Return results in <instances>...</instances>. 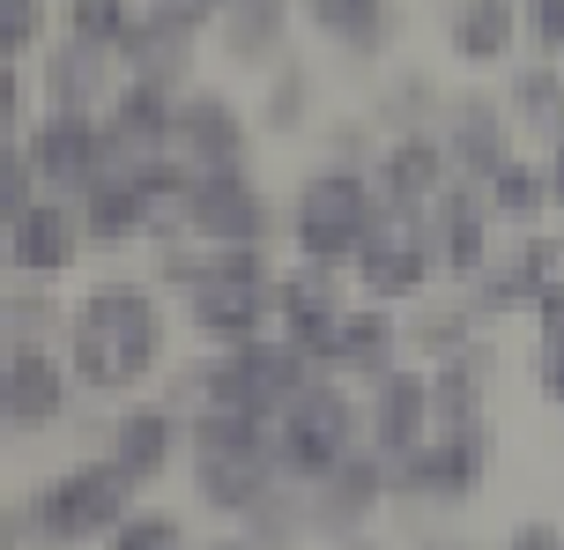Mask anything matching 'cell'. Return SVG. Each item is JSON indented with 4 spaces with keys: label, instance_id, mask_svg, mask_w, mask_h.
<instances>
[{
    "label": "cell",
    "instance_id": "obj_12",
    "mask_svg": "<svg viewBox=\"0 0 564 550\" xmlns=\"http://www.w3.org/2000/svg\"><path fill=\"white\" fill-rule=\"evenodd\" d=\"M394 186L401 194H423V186H431V149H401L394 157Z\"/></svg>",
    "mask_w": 564,
    "mask_h": 550
},
{
    "label": "cell",
    "instance_id": "obj_14",
    "mask_svg": "<svg viewBox=\"0 0 564 550\" xmlns=\"http://www.w3.org/2000/svg\"><path fill=\"white\" fill-rule=\"evenodd\" d=\"M498 202H506L512 216H528V208L542 202V186H535V179H528V172H506V179H498Z\"/></svg>",
    "mask_w": 564,
    "mask_h": 550
},
{
    "label": "cell",
    "instance_id": "obj_2",
    "mask_svg": "<svg viewBox=\"0 0 564 550\" xmlns=\"http://www.w3.org/2000/svg\"><path fill=\"white\" fill-rule=\"evenodd\" d=\"M59 402V379L45 357H30V349H15V373H8V409H15V424H37V417H53Z\"/></svg>",
    "mask_w": 564,
    "mask_h": 550
},
{
    "label": "cell",
    "instance_id": "obj_15",
    "mask_svg": "<svg viewBox=\"0 0 564 550\" xmlns=\"http://www.w3.org/2000/svg\"><path fill=\"white\" fill-rule=\"evenodd\" d=\"M156 8H164L171 23H200V15H216L224 0H156Z\"/></svg>",
    "mask_w": 564,
    "mask_h": 550
},
{
    "label": "cell",
    "instance_id": "obj_17",
    "mask_svg": "<svg viewBox=\"0 0 564 550\" xmlns=\"http://www.w3.org/2000/svg\"><path fill=\"white\" fill-rule=\"evenodd\" d=\"M171 536H178V528H171V521H156V514L127 528V543H171Z\"/></svg>",
    "mask_w": 564,
    "mask_h": 550
},
{
    "label": "cell",
    "instance_id": "obj_16",
    "mask_svg": "<svg viewBox=\"0 0 564 550\" xmlns=\"http://www.w3.org/2000/svg\"><path fill=\"white\" fill-rule=\"evenodd\" d=\"M535 30L550 37V45H564V0H542V8H535Z\"/></svg>",
    "mask_w": 564,
    "mask_h": 550
},
{
    "label": "cell",
    "instance_id": "obj_10",
    "mask_svg": "<svg viewBox=\"0 0 564 550\" xmlns=\"http://www.w3.org/2000/svg\"><path fill=\"white\" fill-rule=\"evenodd\" d=\"M186 127H194L200 157H230V142H238V134H230V119L216 112V105H194V119H186Z\"/></svg>",
    "mask_w": 564,
    "mask_h": 550
},
{
    "label": "cell",
    "instance_id": "obj_6",
    "mask_svg": "<svg viewBox=\"0 0 564 550\" xmlns=\"http://www.w3.org/2000/svg\"><path fill=\"white\" fill-rule=\"evenodd\" d=\"M164 446H171V424H164V417H127V432H119V468H127V476H141V468L156 462Z\"/></svg>",
    "mask_w": 564,
    "mask_h": 550
},
{
    "label": "cell",
    "instance_id": "obj_8",
    "mask_svg": "<svg viewBox=\"0 0 564 550\" xmlns=\"http://www.w3.org/2000/svg\"><path fill=\"white\" fill-rule=\"evenodd\" d=\"M365 268H371V290H394V283H416L423 276V261L409 254V246H394V238H379Z\"/></svg>",
    "mask_w": 564,
    "mask_h": 550
},
{
    "label": "cell",
    "instance_id": "obj_3",
    "mask_svg": "<svg viewBox=\"0 0 564 550\" xmlns=\"http://www.w3.org/2000/svg\"><path fill=\"white\" fill-rule=\"evenodd\" d=\"M506 37H512V0H476V8L460 15V53L468 60L506 53Z\"/></svg>",
    "mask_w": 564,
    "mask_h": 550
},
{
    "label": "cell",
    "instance_id": "obj_1",
    "mask_svg": "<svg viewBox=\"0 0 564 550\" xmlns=\"http://www.w3.org/2000/svg\"><path fill=\"white\" fill-rule=\"evenodd\" d=\"M357 238V186H341V179H319L305 194V246L312 254H335Z\"/></svg>",
    "mask_w": 564,
    "mask_h": 550
},
{
    "label": "cell",
    "instance_id": "obj_13",
    "mask_svg": "<svg viewBox=\"0 0 564 550\" xmlns=\"http://www.w3.org/2000/svg\"><path fill=\"white\" fill-rule=\"evenodd\" d=\"M127 127H134V134H156V127H164V97H156V89H134V97H127Z\"/></svg>",
    "mask_w": 564,
    "mask_h": 550
},
{
    "label": "cell",
    "instance_id": "obj_18",
    "mask_svg": "<svg viewBox=\"0 0 564 550\" xmlns=\"http://www.w3.org/2000/svg\"><path fill=\"white\" fill-rule=\"evenodd\" d=\"M550 395H564V343H557V357H550Z\"/></svg>",
    "mask_w": 564,
    "mask_h": 550
},
{
    "label": "cell",
    "instance_id": "obj_11",
    "mask_svg": "<svg viewBox=\"0 0 564 550\" xmlns=\"http://www.w3.org/2000/svg\"><path fill=\"white\" fill-rule=\"evenodd\" d=\"M75 30H83V45L119 37V0H75Z\"/></svg>",
    "mask_w": 564,
    "mask_h": 550
},
{
    "label": "cell",
    "instance_id": "obj_4",
    "mask_svg": "<svg viewBox=\"0 0 564 550\" xmlns=\"http://www.w3.org/2000/svg\"><path fill=\"white\" fill-rule=\"evenodd\" d=\"M37 164H45V172H59V179L89 172V127H83V119H59V127H45V134H37Z\"/></svg>",
    "mask_w": 564,
    "mask_h": 550
},
{
    "label": "cell",
    "instance_id": "obj_7",
    "mask_svg": "<svg viewBox=\"0 0 564 550\" xmlns=\"http://www.w3.org/2000/svg\"><path fill=\"white\" fill-rule=\"evenodd\" d=\"M15 261L23 268H59L67 261V224H59V216H30L23 238H15Z\"/></svg>",
    "mask_w": 564,
    "mask_h": 550
},
{
    "label": "cell",
    "instance_id": "obj_5",
    "mask_svg": "<svg viewBox=\"0 0 564 550\" xmlns=\"http://www.w3.org/2000/svg\"><path fill=\"white\" fill-rule=\"evenodd\" d=\"M312 15H319V30H341V37H357V45H371V37L387 30V8H379V0H312Z\"/></svg>",
    "mask_w": 564,
    "mask_h": 550
},
{
    "label": "cell",
    "instance_id": "obj_9",
    "mask_svg": "<svg viewBox=\"0 0 564 550\" xmlns=\"http://www.w3.org/2000/svg\"><path fill=\"white\" fill-rule=\"evenodd\" d=\"M416 417H423V387H416V379L387 387V417H379V424H387V439H409V432H416Z\"/></svg>",
    "mask_w": 564,
    "mask_h": 550
}]
</instances>
